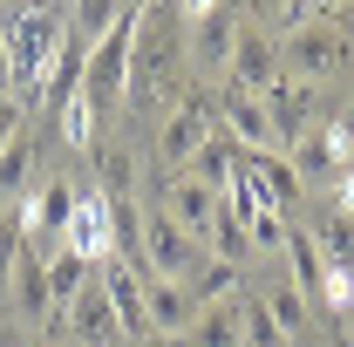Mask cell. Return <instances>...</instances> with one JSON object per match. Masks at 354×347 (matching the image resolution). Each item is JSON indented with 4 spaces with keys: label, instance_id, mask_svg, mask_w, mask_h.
Here are the masks:
<instances>
[{
    "label": "cell",
    "instance_id": "obj_1",
    "mask_svg": "<svg viewBox=\"0 0 354 347\" xmlns=\"http://www.w3.org/2000/svg\"><path fill=\"white\" fill-rule=\"evenodd\" d=\"M68 35V14L62 7H0V48H7V68H14V102H35L62 55Z\"/></svg>",
    "mask_w": 354,
    "mask_h": 347
},
{
    "label": "cell",
    "instance_id": "obj_2",
    "mask_svg": "<svg viewBox=\"0 0 354 347\" xmlns=\"http://www.w3.org/2000/svg\"><path fill=\"white\" fill-rule=\"evenodd\" d=\"M279 62H286L293 82L327 88V82H341V75L354 68V41L341 35V21H300V28H286Z\"/></svg>",
    "mask_w": 354,
    "mask_h": 347
},
{
    "label": "cell",
    "instance_id": "obj_3",
    "mask_svg": "<svg viewBox=\"0 0 354 347\" xmlns=\"http://www.w3.org/2000/svg\"><path fill=\"white\" fill-rule=\"evenodd\" d=\"M286 164H293V177H300L307 191H334V184L354 171V130L348 123H313V130L286 150Z\"/></svg>",
    "mask_w": 354,
    "mask_h": 347
},
{
    "label": "cell",
    "instance_id": "obj_4",
    "mask_svg": "<svg viewBox=\"0 0 354 347\" xmlns=\"http://www.w3.org/2000/svg\"><path fill=\"white\" fill-rule=\"evenodd\" d=\"M171 14L177 7H157V0H143V14H136V48H130V95H164L171 82Z\"/></svg>",
    "mask_w": 354,
    "mask_h": 347
},
{
    "label": "cell",
    "instance_id": "obj_5",
    "mask_svg": "<svg viewBox=\"0 0 354 347\" xmlns=\"http://www.w3.org/2000/svg\"><path fill=\"white\" fill-rule=\"evenodd\" d=\"M205 259H212V252H205L177 218H164V212L143 218V279H191Z\"/></svg>",
    "mask_w": 354,
    "mask_h": 347
},
{
    "label": "cell",
    "instance_id": "obj_6",
    "mask_svg": "<svg viewBox=\"0 0 354 347\" xmlns=\"http://www.w3.org/2000/svg\"><path fill=\"white\" fill-rule=\"evenodd\" d=\"M157 212L177 218V225H184V232H191V238L212 252V232H218V218H225V198H218V191H205L198 177L177 171V177H164V198H157Z\"/></svg>",
    "mask_w": 354,
    "mask_h": 347
},
{
    "label": "cell",
    "instance_id": "obj_7",
    "mask_svg": "<svg viewBox=\"0 0 354 347\" xmlns=\"http://www.w3.org/2000/svg\"><path fill=\"white\" fill-rule=\"evenodd\" d=\"M279 75H286V62H279L272 28H259V21H239V41H232V68H225V82H239V88H252V95H266Z\"/></svg>",
    "mask_w": 354,
    "mask_h": 347
},
{
    "label": "cell",
    "instance_id": "obj_8",
    "mask_svg": "<svg viewBox=\"0 0 354 347\" xmlns=\"http://www.w3.org/2000/svg\"><path fill=\"white\" fill-rule=\"evenodd\" d=\"M266 116H272V143H286V150H293V143L320 123V88L279 75V82L266 88Z\"/></svg>",
    "mask_w": 354,
    "mask_h": 347
},
{
    "label": "cell",
    "instance_id": "obj_9",
    "mask_svg": "<svg viewBox=\"0 0 354 347\" xmlns=\"http://www.w3.org/2000/svg\"><path fill=\"white\" fill-rule=\"evenodd\" d=\"M205 136H212V95H184L171 116H164V130H157V157H164L171 171H184Z\"/></svg>",
    "mask_w": 354,
    "mask_h": 347
},
{
    "label": "cell",
    "instance_id": "obj_10",
    "mask_svg": "<svg viewBox=\"0 0 354 347\" xmlns=\"http://www.w3.org/2000/svg\"><path fill=\"white\" fill-rule=\"evenodd\" d=\"M218 130L239 143V150H272V116H266V95L225 82L218 88Z\"/></svg>",
    "mask_w": 354,
    "mask_h": 347
},
{
    "label": "cell",
    "instance_id": "obj_11",
    "mask_svg": "<svg viewBox=\"0 0 354 347\" xmlns=\"http://www.w3.org/2000/svg\"><path fill=\"white\" fill-rule=\"evenodd\" d=\"M143 306H150V334H157V341L191 334V320L205 313V306H198V293H191L184 279H143Z\"/></svg>",
    "mask_w": 354,
    "mask_h": 347
},
{
    "label": "cell",
    "instance_id": "obj_12",
    "mask_svg": "<svg viewBox=\"0 0 354 347\" xmlns=\"http://www.w3.org/2000/svg\"><path fill=\"white\" fill-rule=\"evenodd\" d=\"M62 327H68L82 347H109V341H123V327H116V306H109V286H102V279H88L82 293L68 300Z\"/></svg>",
    "mask_w": 354,
    "mask_h": 347
},
{
    "label": "cell",
    "instance_id": "obj_13",
    "mask_svg": "<svg viewBox=\"0 0 354 347\" xmlns=\"http://www.w3.org/2000/svg\"><path fill=\"white\" fill-rule=\"evenodd\" d=\"M102 286H109V306H116V327L130 334V341H157L150 334V306H143V272L123 259H102V272H95Z\"/></svg>",
    "mask_w": 354,
    "mask_h": 347
},
{
    "label": "cell",
    "instance_id": "obj_14",
    "mask_svg": "<svg viewBox=\"0 0 354 347\" xmlns=\"http://www.w3.org/2000/svg\"><path fill=\"white\" fill-rule=\"evenodd\" d=\"M7 300L21 306V320H35V327H62V320H55V300H48V252L41 245H21Z\"/></svg>",
    "mask_w": 354,
    "mask_h": 347
},
{
    "label": "cell",
    "instance_id": "obj_15",
    "mask_svg": "<svg viewBox=\"0 0 354 347\" xmlns=\"http://www.w3.org/2000/svg\"><path fill=\"white\" fill-rule=\"evenodd\" d=\"M232 41H239V7H232V0L191 21V62H198L205 75H225V68H232Z\"/></svg>",
    "mask_w": 354,
    "mask_h": 347
},
{
    "label": "cell",
    "instance_id": "obj_16",
    "mask_svg": "<svg viewBox=\"0 0 354 347\" xmlns=\"http://www.w3.org/2000/svg\"><path fill=\"white\" fill-rule=\"evenodd\" d=\"M245 177L259 184V198L272 205V212L293 225V212H300V198H307V184L293 177V164L279 157V150H245Z\"/></svg>",
    "mask_w": 354,
    "mask_h": 347
},
{
    "label": "cell",
    "instance_id": "obj_17",
    "mask_svg": "<svg viewBox=\"0 0 354 347\" xmlns=\"http://www.w3.org/2000/svg\"><path fill=\"white\" fill-rule=\"evenodd\" d=\"M62 245H68V252H82L88 265L116 259V252H109V245H116V232H109V198H82L75 218H68V232H62Z\"/></svg>",
    "mask_w": 354,
    "mask_h": 347
},
{
    "label": "cell",
    "instance_id": "obj_18",
    "mask_svg": "<svg viewBox=\"0 0 354 347\" xmlns=\"http://www.w3.org/2000/svg\"><path fill=\"white\" fill-rule=\"evenodd\" d=\"M279 252H286V265H293V286H300V300H327V259H320V245H313V232L307 225H300V218H293V225H286V245H279Z\"/></svg>",
    "mask_w": 354,
    "mask_h": 347
},
{
    "label": "cell",
    "instance_id": "obj_19",
    "mask_svg": "<svg viewBox=\"0 0 354 347\" xmlns=\"http://www.w3.org/2000/svg\"><path fill=\"white\" fill-rule=\"evenodd\" d=\"M88 279H95V265H88L82 252H68V245H55V252H48V300H55V320L68 313V300L82 293Z\"/></svg>",
    "mask_w": 354,
    "mask_h": 347
},
{
    "label": "cell",
    "instance_id": "obj_20",
    "mask_svg": "<svg viewBox=\"0 0 354 347\" xmlns=\"http://www.w3.org/2000/svg\"><path fill=\"white\" fill-rule=\"evenodd\" d=\"M307 232H313L320 259L334 265V272H354V218H348V212H334V205H327V212L313 218Z\"/></svg>",
    "mask_w": 354,
    "mask_h": 347
},
{
    "label": "cell",
    "instance_id": "obj_21",
    "mask_svg": "<svg viewBox=\"0 0 354 347\" xmlns=\"http://www.w3.org/2000/svg\"><path fill=\"white\" fill-rule=\"evenodd\" d=\"M88 157H95V177H102V198H109V205L136 198V157H130V150H116V143H95Z\"/></svg>",
    "mask_w": 354,
    "mask_h": 347
},
{
    "label": "cell",
    "instance_id": "obj_22",
    "mask_svg": "<svg viewBox=\"0 0 354 347\" xmlns=\"http://www.w3.org/2000/svg\"><path fill=\"white\" fill-rule=\"evenodd\" d=\"M259 300H266L272 327H279L286 341H293V334H307V300H300V286H293V279H272V286H266Z\"/></svg>",
    "mask_w": 354,
    "mask_h": 347
},
{
    "label": "cell",
    "instance_id": "obj_23",
    "mask_svg": "<svg viewBox=\"0 0 354 347\" xmlns=\"http://www.w3.org/2000/svg\"><path fill=\"white\" fill-rule=\"evenodd\" d=\"M239 347H286V334L272 327V313H266L259 293H245V300H239Z\"/></svg>",
    "mask_w": 354,
    "mask_h": 347
},
{
    "label": "cell",
    "instance_id": "obj_24",
    "mask_svg": "<svg viewBox=\"0 0 354 347\" xmlns=\"http://www.w3.org/2000/svg\"><path fill=\"white\" fill-rule=\"evenodd\" d=\"M191 293H198V306H218V300H232L239 293V265H225V259H205L191 279H184Z\"/></svg>",
    "mask_w": 354,
    "mask_h": 347
},
{
    "label": "cell",
    "instance_id": "obj_25",
    "mask_svg": "<svg viewBox=\"0 0 354 347\" xmlns=\"http://www.w3.org/2000/svg\"><path fill=\"white\" fill-rule=\"evenodd\" d=\"M28 177H35V136H21V143L0 150V198H14Z\"/></svg>",
    "mask_w": 354,
    "mask_h": 347
},
{
    "label": "cell",
    "instance_id": "obj_26",
    "mask_svg": "<svg viewBox=\"0 0 354 347\" xmlns=\"http://www.w3.org/2000/svg\"><path fill=\"white\" fill-rule=\"evenodd\" d=\"M21 245H28V232H21V218L7 212V218H0V306H7V286H14V259H21Z\"/></svg>",
    "mask_w": 354,
    "mask_h": 347
},
{
    "label": "cell",
    "instance_id": "obj_27",
    "mask_svg": "<svg viewBox=\"0 0 354 347\" xmlns=\"http://www.w3.org/2000/svg\"><path fill=\"white\" fill-rule=\"evenodd\" d=\"M21 136H28V109H21L14 95H0V150H7V143H21Z\"/></svg>",
    "mask_w": 354,
    "mask_h": 347
},
{
    "label": "cell",
    "instance_id": "obj_28",
    "mask_svg": "<svg viewBox=\"0 0 354 347\" xmlns=\"http://www.w3.org/2000/svg\"><path fill=\"white\" fill-rule=\"evenodd\" d=\"M327 14H341V0H293V28L300 21H327Z\"/></svg>",
    "mask_w": 354,
    "mask_h": 347
},
{
    "label": "cell",
    "instance_id": "obj_29",
    "mask_svg": "<svg viewBox=\"0 0 354 347\" xmlns=\"http://www.w3.org/2000/svg\"><path fill=\"white\" fill-rule=\"evenodd\" d=\"M177 14H184V21H198V14H212V7H225V0H171Z\"/></svg>",
    "mask_w": 354,
    "mask_h": 347
},
{
    "label": "cell",
    "instance_id": "obj_30",
    "mask_svg": "<svg viewBox=\"0 0 354 347\" xmlns=\"http://www.w3.org/2000/svg\"><path fill=\"white\" fill-rule=\"evenodd\" d=\"M0 347H28V341H21V327H7V320H0Z\"/></svg>",
    "mask_w": 354,
    "mask_h": 347
},
{
    "label": "cell",
    "instance_id": "obj_31",
    "mask_svg": "<svg viewBox=\"0 0 354 347\" xmlns=\"http://www.w3.org/2000/svg\"><path fill=\"white\" fill-rule=\"evenodd\" d=\"M341 35L354 41V0H341Z\"/></svg>",
    "mask_w": 354,
    "mask_h": 347
},
{
    "label": "cell",
    "instance_id": "obj_32",
    "mask_svg": "<svg viewBox=\"0 0 354 347\" xmlns=\"http://www.w3.org/2000/svg\"><path fill=\"white\" fill-rule=\"evenodd\" d=\"M266 7H286V14H293V0H266Z\"/></svg>",
    "mask_w": 354,
    "mask_h": 347
},
{
    "label": "cell",
    "instance_id": "obj_33",
    "mask_svg": "<svg viewBox=\"0 0 354 347\" xmlns=\"http://www.w3.org/2000/svg\"><path fill=\"white\" fill-rule=\"evenodd\" d=\"M348 130H354V109H348Z\"/></svg>",
    "mask_w": 354,
    "mask_h": 347
}]
</instances>
